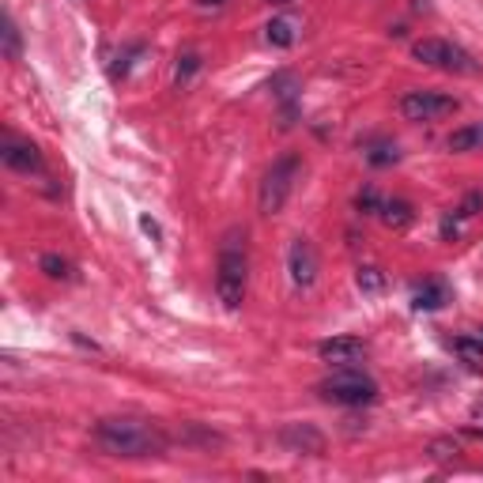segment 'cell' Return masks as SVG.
<instances>
[{"label":"cell","instance_id":"4fadbf2b","mask_svg":"<svg viewBox=\"0 0 483 483\" xmlns=\"http://www.w3.org/2000/svg\"><path fill=\"white\" fill-rule=\"evenodd\" d=\"M283 442H287L291 450L310 446V453H321V450H325V438L313 431V427H287V431H283Z\"/></svg>","mask_w":483,"mask_h":483},{"label":"cell","instance_id":"e0dca14e","mask_svg":"<svg viewBox=\"0 0 483 483\" xmlns=\"http://www.w3.org/2000/svg\"><path fill=\"white\" fill-rule=\"evenodd\" d=\"M453 351L460 355V363H469V367H483V340H472V336H457L453 340Z\"/></svg>","mask_w":483,"mask_h":483},{"label":"cell","instance_id":"ba28073f","mask_svg":"<svg viewBox=\"0 0 483 483\" xmlns=\"http://www.w3.org/2000/svg\"><path fill=\"white\" fill-rule=\"evenodd\" d=\"M0 159H5V166H12V171H19V174H42V152L34 148L31 140L5 136V144H0Z\"/></svg>","mask_w":483,"mask_h":483},{"label":"cell","instance_id":"ffe728a7","mask_svg":"<svg viewBox=\"0 0 483 483\" xmlns=\"http://www.w3.org/2000/svg\"><path fill=\"white\" fill-rule=\"evenodd\" d=\"M457 453H460V446L450 442V438H434V442H431V457L434 460H453Z\"/></svg>","mask_w":483,"mask_h":483},{"label":"cell","instance_id":"cb8c5ba5","mask_svg":"<svg viewBox=\"0 0 483 483\" xmlns=\"http://www.w3.org/2000/svg\"><path fill=\"white\" fill-rule=\"evenodd\" d=\"M227 0H200V12H212V8H223Z\"/></svg>","mask_w":483,"mask_h":483},{"label":"cell","instance_id":"8fae6325","mask_svg":"<svg viewBox=\"0 0 483 483\" xmlns=\"http://www.w3.org/2000/svg\"><path fill=\"white\" fill-rule=\"evenodd\" d=\"M446 144H450V152H457V155H465V152H479V148H483V121L465 125V129H453Z\"/></svg>","mask_w":483,"mask_h":483},{"label":"cell","instance_id":"7c38bea8","mask_svg":"<svg viewBox=\"0 0 483 483\" xmlns=\"http://www.w3.org/2000/svg\"><path fill=\"white\" fill-rule=\"evenodd\" d=\"M377 216H382V223L385 227H393V230H404L412 219H415V212H412V204L408 200H382V208H377Z\"/></svg>","mask_w":483,"mask_h":483},{"label":"cell","instance_id":"44dd1931","mask_svg":"<svg viewBox=\"0 0 483 483\" xmlns=\"http://www.w3.org/2000/svg\"><path fill=\"white\" fill-rule=\"evenodd\" d=\"M367 159H370V166H389V163H396V148L382 144V148H374Z\"/></svg>","mask_w":483,"mask_h":483},{"label":"cell","instance_id":"2e32d148","mask_svg":"<svg viewBox=\"0 0 483 483\" xmlns=\"http://www.w3.org/2000/svg\"><path fill=\"white\" fill-rule=\"evenodd\" d=\"M197 69H200V53H197V50H185V53H178V69H174V88H189V79L197 76Z\"/></svg>","mask_w":483,"mask_h":483},{"label":"cell","instance_id":"5bb4252c","mask_svg":"<svg viewBox=\"0 0 483 483\" xmlns=\"http://www.w3.org/2000/svg\"><path fill=\"white\" fill-rule=\"evenodd\" d=\"M265 38H268V46L287 50L291 42H295V23H291V19H272V23L265 27Z\"/></svg>","mask_w":483,"mask_h":483},{"label":"cell","instance_id":"7a4b0ae2","mask_svg":"<svg viewBox=\"0 0 483 483\" xmlns=\"http://www.w3.org/2000/svg\"><path fill=\"white\" fill-rule=\"evenodd\" d=\"M246 280H249V257H246V235L230 230L219 246V261H216V299L223 310H242L246 302Z\"/></svg>","mask_w":483,"mask_h":483},{"label":"cell","instance_id":"603a6c76","mask_svg":"<svg viewBox=\"0 0 483 483\" xmlns=\"http://www.w3.org/2000/svg\"><path fill=\"white\" fill-rule=\"evenodd\" d=\"M140 227H144V230H148V235H152V238H159V227H155V223H152L148 216H144V219H140Z\"/></svg>","mask_w":483,"mask_h":483},{"label":"cell","instance_id":"3957f363","mask_svg":"<svg viewBox=\"0 0 483 483\" xmlns=\"http://www.w3.org/2000/svg\"><path fill=\"white\" fill-rule=\"evenodd\" d=\"M318 393L325 396L329 404H340V408H363L377 401V382L370 374L355 370V367H336L325 382L318 385Z\"/></svg>","mask_w":483,"mask_h":483},{"label":"cell","instance_id":"6da1fadb","mask_svg":"<svg viewBox=\"0 0 483 483\" xmlns=\"http://www.w3.org/2000/svg\"><path fill=\"white\" fill-rule=\"evenodd\" d=\"M95 442L102 453L125 457V460H144V457H163L166 453V431L155 419H136V415H110L98 419Z\"/></svg>","mask_w":483,"mask_h":483},{"label":"cell","instance_id":"7402d4cb","mask_svg":"<svg viewBox=\"0 0 483 483\" xmlns=\"http://www.w3.org/2000/svg\"><path fill=\"white\" fill-rule=\"evenodd\" d=\"M359 208H363V212H377V208H382V197H377V193H374V189L367 185V189H363V193H359Z\"/></svg>","mask_w":483,"mask_h":483},{"label":"cell","instance_id":"5b68a950","mask_svg":"<svg viewBox=\"0 0 483 483\" xmlns=\"http://www.w3.org/2000/svg\"><path fill=\"white\" fill-rule=\"evenodd\" d=\"M412 57L423 60V65L438 69V72H453V76H472L476 72V60L469 50H460L457 42L446 38H419L412 46Z\"/></svg>","mask_w":483,"mask_h":483},{"label":"cell","instance_id":"277c9868","mask_svg":"<svg viewBox=\"0 0 483 483\" xmlns=\"http://www.w3.org/2000/svg\"><path fill=\"white\" fill-rule=\"evenodd\" d=\"M299 155H280L276 163L268 166V174L261 181V193H257V208H261V216L272 219V216H280L283 212V204L291 197V189H295V178H299Z\"/></svg>","mask_w":483,"mask_h":483},{"label":"cell","instance_id":"9a60e30c","mask_svg":"<svg viewBox=\"0 0 483 483\" xmlns=\"http://www.w3.org/2000/svg\"><path fill=\"white\" fill-rule=\"evenodd\" d=\"M0 38H5V57L19 60V53H23V38H19V27H15V19L8 12H5V19H0Z\"/></svg>","mask_w":483,"mask_h":483},{"label":"cell","instance_id":"ac0fdd59","mask_svg":"<svg viewBox=\"0 0 483 483\" xmlns=\"http://www.w3.org/2000/svg\"><path fill=\"white\" fill-rule=\"evenodd\" d=\"M38 268L46 272L50 280H72V265L65 257H57V254H46V257L38 261Z\"/></svg>","mask_w":483,"mask_h":483},{"label":"cell","instance_id":"d6986e66","mask_svg":"<svg viewBox=\"0 0 483 483\" xmlns=\"http://www.w3.org/2000/svg\"><path fill=\"white\" fill-rule=\"evenodd\" d=\"M355 283H359V291H367V295H377V291L385 287V276L377 268H359L355 272Z\"/></svg>","mask_w":483,"mask_h":483},{"label":"cell","instance_id":"d4e9b609","mask_svg":"<svg viewBox=\"0 0 483 483\" xmlns=\"http://www.w3.org/2000/svg\"><path fill=\"white\" fill-rule=\"evenodd\" d=\"M265 5H280L283 8V5H291V0H265Z\"/></svg>","mask_w":483,"mask_h":483},{"label":"cell","instance_id":"9c48e42d","mask_svg":"<svg viewBox=\"0 0 483 483\" xmlns=\"http://www.w3.org/2000/svg\"><path fill=\"white\" fill-rule=\"evenodd\" d=\"M318 355L329 367H355L367 355V344L359 340V336H332V340L318 344Z\"/></svg>","mask_w":483,"mask_h":483},{"label":"cell","instance_id":"52a82bcc","mask_svg":"<svg viewBox=\"0 0 483 483\" xmlns=\"http://www.w3.org/2000/svg\"><path fill=\"white\" fill-rule=\"evenodd\" d=\"M287 272H291V283H295V291L313 287V280H318V272H321V261H318V249H313L310 238L291 242V249H287Z\"/></svg>","mask_w":483,"mask_h":483},{"label":"cell","instance_id":"30bf717a","mask_svg":"<svg viewBox=\"0 0 483 483\" xmlns=\"http://www.w3.org/2000/svg\"><path fill=\"white\" fill-rule=\"evenodd\" d=\"M446 302H450V283H446V280H427V283L412 295V306H415V310H442Z\"/></svg>","mask_w":483,"mask_h":483},{"label":"cell","instance_id":"8992f818","mask_svg":"<svg viewBox=\"0 0 483 483\" xmlns=\"http://www.w3.org/2000/svg\"><path fill=\"white\" fill-rule=\"evenodd\" d=\"M460 102L453 95H442V91H408L401 98V114L408 121H438L446 114H457Z\"/></svg>","mask_w":483,"mask_h":483}]
</instances>
